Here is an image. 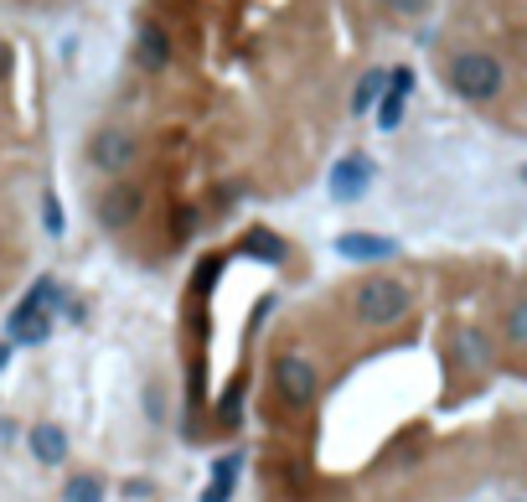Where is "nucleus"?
<instances>
[{"instance_id":"obj_1","label":"nucleus","mask_w":527,"mask_h":502,"mask_svg":"<svg viewBox=\"0 0 527 502\" xmlns=\"http://www.w3.org/2000/svg\"><path fill=\"white\" fill-rule=\"evenodd\" d=\"M445 78L465 104H491V99H502V88H507V68H502V57H491V52H455Z\"/></svg>"},{"instance_id":"obj_2","label":"nucleus","mask_w":527,"mask_h":502,"mask_svg":"<svg viewBox=\"0 0 527 502\" xmlns=\"http://www.w3.org/2000/svg\"><path fill=\"white\" fill-rule=\"evenodd\" d=\"M352 311L362 327H393V321H403V311H409V285L393 280V275H367L352 295Z\"/></svg>"},{"instance_id":"obj_3","label":"nucleus","mask_w":527,"mask_h":502,"mask_svg":"<svg viewBox=\"0 0 527 502\" xmlns=\"http://www.w3.org/2000/svg\"><path fill=\"white\" fill-rule=\"evenodd\" d=\"M269 378H274V394L285 399L290 409L316 404V394H321V373H316V363H310V358H300V352H285V358H274Z\"/></svg>"},{"instance_id":"obj_4","label":"nucleus","mask_w":527,"mask_h":502,"mask_svg":"<svg viewBox=\"0 0 527 502\" xmlns=\"http://www.w3.org/2000/svg\"><path fill=\"white\" fill-rule=\"evenodd\" d=\"M135 156H140V140H135L130 125H114V120H109V125L93 130V140H88V161L99 166V171H109V176L130 171Z\"/></svg>"},{"instance_id":"obj_5","label":"nucleus","mask_w":527,"mask_h":502,"mask_svg":"<svg viewBox=\"0 0 527 502\" xmlns=\"http://www.w3.org/2000/svg\"><path fill=\"white\" fill-rule=\"evenodd\" d=\"M99 228H109V233H124V228H135V218L145 213V192L135 187V182H114L104 197H99Z\"/></svg>"},{"instance_id":"obj_6","label":"nucleus","mask_w":527,"mask_h":502,"mask_svg":"<svg viewBox=\"0 0 527 502\" xmlns=\"http://www.w3.org/2000/svg\"><path fill=\"white\" fill-rule=\"evenodd\" d=\"M367 187H372V156H362V151L341 156V161L331 166V176H326V192H331L336 202H362Z\"/></svg>"},{"instance_id":"obj_7","label":"nucleus","mask_w":527,"mask_h":502,"mask_svg":"<svg viewBox=\"0 0 527 502\" xmlns=\"http://www.w3.org/2000/svg\"><path fill=\"white\" fill-rule=\"evenodd\" d=\"M409 94H414V73H409V68H388L383 99L372 104V109H378V130H398V125H403V109H409Z\"/></svg>"},{"instance_id":"obj_8","label":"nucleus","mask_w":527,"mask_h":502,"mask_svg":"<svg viewBox=\"0 0 527 502\" xmlns=\"http://www.w3.org/2000/svg\"><path fill=\"white\" fill-rule=\"evenodd\" d=\"M11 347H42L47 337H52V311L47 306H31V301H21L16 311H11Z\"/></svg>"},{"instance_id":"obj_9","label":"nucleus","mask_w":527,"mask_h":502,"mask_svg":"<svg viewBox=\"0 0 527 502\" xmlns=\"http://www.w3.org/2000/svg\"><path fill=\"white\" fill-rule=\"evenodd\" d=\"M166 63H171V32L166 26H145L135 37V68L140 73H166Z\"/></svg>"},{"instance_id":"obj_10","label":"nucleus","mask_w":527,"mask_h":502,"mask_svg":"<svg viewBox=\"0 0 527 502\" xmlns=\"http://www.w3.org/2000/svg\"><path fill=\"white\" fill-rule=\"evenodd\" d=\"M26 446H31V456H37L42 466H62V461H68V430L52 425V420H42V425H31Z\"/></svg>"},{"instance_id":"obj_11","label":"nucleus","mask_w":527,"mask_h":502,"mask_svg":"<svg viewBox=\"0 0 527 502\" xmlns=\"http://www.w3.org/2000/svg\"><path fill=\"white\" fill-rule=\"evenodd\" d=\"M336 254H341V259H393L398 244L388 239V233H341V239H336Z\"/></svg>"},{"instance_id":"obj_12","label":"nucleus","mask_w":527,"mask_h":502,"mask_svg":"<svg viewBox=\"0 0 527 502\" xmlns=\"http://www.w3.org/2000/svg\"><path fill=\"white\" fill-rule=\"evenodd\" d=\"M238 471H243V451H228L223 461L212 466V482H207L202 502H228V497H233V487H238Z\"/></svg>"},{"instance_id":"obj_13","label":"nucleus","mask_w":527,"mask_h":502,"mask_svg":"<svg viewBox=\"0 0 527 502\" xmlns=\"http://www.w3.org/2000/svg\"><path fill=\"white\" fill-rule=\"evenodd\" d=\"M455 358H460L465 368H486V363H491V337L465 321V327L455 332Z\"/></svg>"},{"instance_id":"obj_14","label":"nucleus","mask_w":527,"mask_h":502,"mask_svg":"<svg viewBox=\"0 0 527 502\" xmlns=\"http://www.w3.org/2000/svg\"><path fill=\"white\" fill-rule=\"evenodd\" d=\"M383 83H388V68H372V73H362V83L352 88V114H372V104L383 99Z\"/></svg>"},{"instance_id":"obj_15","label":"nucleus","mask_w":527,"mask_h":502,"mask_svg":"<svg viewBox=\"0 0 527 502\" xmlns=\"http://www.w3.org/2000/svg\"><path fill=\"white\" fill-rule=\"evenodd\" d=\"M62 502H104V482L88 477V471H78V477L62 487Z\"/></svg>"},{"instance_id":"obj_16","label":"nucleus","mask_w":527,"mask_h":502,"mask_svg":"<svg viewBox=\"0 0 527 502\" xmlns=\"http://www.w3.org/2000/svg\"><path fill=\"white\" fill-rule=\"evenodd\" d=\"M522 321H527V306L512 301V306H507V342H512V347H522Z\"/></svg>"},{"instance_id":"obj_17","label":"nucleus","mask_w":527,"mask_h":502,"mask_svg":"<svg viewBox=\"0 0 527 502\" xmlns=\"http://www.w3.org/2000/svg\"><path fill=\"white\" fill-rule=\"evenodd\" d=\"M42 223H47V233H52V239H57V233H62V202L47 192L42 197Z\"/></svg>"},{"instance_id":"obj_18","label":"nucleus","mask_w":527,"mask_h":502,"mask_svg":"<svg viewBox=\"0 0 527 502\" xmlns=\"http://www.w3.org/2000/svg\"><path fill=\"white\" fill-rule=\"evenodd\" d=\"M383 6H388V11H398V16H424V11L434 6V0H383Z\"/></svg>"},{"instance_id":"obj_19","label":"nucleus","mask_w":527,"mask_h":502,"mask_svg":"<svg viewBox=\"0 0 527 502\" xmlns=\"http://www.w3.org/2000/svg\"><path fill=\"white\" fill-rule=\"evenodd\" d=\"M238 415H243V389L233 383V389H228V399H223V425H233Z\"/></svg>"},{"instance_id":"obj_20","label":"nucleus","mask_w":527,"mask_h":502,"mask_svg":"<svg viewBox=\"0 0 527 502\" xmlns=\"http://www.w3.org/2000/svg\"><path fill=\"white\" fill-rule=\"evenodd\" d=\"M57 311H62V316H68V321H83V316H88V306H83V301H62Z\"/></svg>"},{"instance_id":"obj_21","label":"nucleus","mask_w":527,"mask_h":502,"mask_svg":"<svg viewBox=\"0 0 527 502\" xmlns=\"http://www.w3.org/2000/svg\"><path fill=\"white\" fill-rule=\"evenodd\" d=\"M6 363H11V342H0V373H6Z\"/></svg>"},{"instance_id":"obj_22","label":"nucleus","mask_w":527,"mask_h":502,"mask_svg":"<svg viewBox=\"0 0 527 502\" xmlns=\"http://www.w3.org/2000/svg\"><path fill=\"white\" fill-rule=\"evenodd\" d=\"M6 68H11V52H6V47H0V73H6Z\"/></svg>"}]
</instances>
